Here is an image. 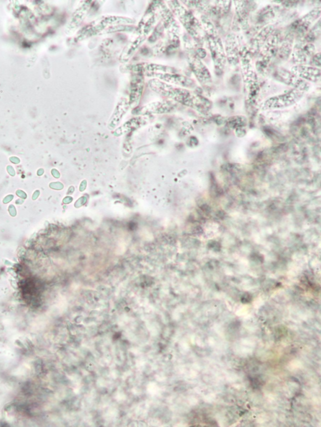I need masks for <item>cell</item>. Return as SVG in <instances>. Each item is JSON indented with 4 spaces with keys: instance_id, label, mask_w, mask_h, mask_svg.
Instances as JSON below:
<instances>
[{
    "instance_id": "cell-1",
    "label": "cell",
    "mask_w": 321,
    "mask_h": 427,
    "mask_svg": "<svg viewBox=\"0 0 321 427\" xmlns=\"http://www.w3.org/2000/svg\"><path fill=\"white\" fill-rule=\"evenodd\" d=\"M149 85L150 87L156 92L160 93L162 95L174 98L180 102L188 103V104H192L194 103L202 102V98L201 97L194 96L186 90L174 88V86L158 80V79H152V80H150Z\"/></svg>"
},
{
    "instance_id": "cell-2",
    "label": "cell",
    "mask_w": 321,
    "mask_h": 427,
    "mask_svg": "<svg viewBox=\"0 0 321 427\" xmlns=\"http://www.w3.org/2000/svg\"><path fill=\"white\" fill-rule=\"evenodd\" d=\"M172 9L187 31L194 39L202 40V29L198 19L194 18L192 13L178 3V1H172Z\"/></svg>"
},
{
    "instance_id": "cell-3",
    "label": "cell",
    "mask_w": 321,
    "mask_h": 427,
    "mask_svg": "<svg viewBox=\"0 0 321 427\" xmlns=\"http://www.w3.org/2000/svg\"><path fill=\"white\" fill-rule=\"evenodd\" d=\"M134 22L130 18H122V17L108 16L107 18H102L98 21V23H92L88 26L82 32H80V39L86 38V37L94 35L100 33L108 26L113 24L118 23H130Z\"/></svg>"
},
{
    "instance_id": "cell-4",
    "label": "cell",
    "mask_w": 321,
    "mask_h": 427,
    "mask_svg": "<svg viewBox=\"0 0 321 427\" xmlns=\"http://www.w3.org/2000/svg\"><path fill=\"white\" fill-rule=\"evenodd\" d=\"M302 91L293 89L285 94L276 96L266 100L264 103L265 108H282L292 105L302 98Z\"/></svg>"
},
{
    "instance_id": "cell-5",
    "label": "cell",
    "mask_w": 321,
    "mask_h": 427,
    "mask_svg": "<svg viewBox=\"0 0 321 427\" xmlns=\"http://www.w3.org/2000/svg\"><path fill=\"white\" fill-rule=\"evenodd\" d=\"M208 40L216 70L222 72L226 62V56L222 41L216 35L208 36Z\"/></svg>"
},
{
    "instance_id": "cell-6",
    "label": "cell",
    "mask_w": 321,
    "mask_h": 427,
    "mask_svg": "<svg viewBox=\"0 0 321 427\" xmlns=\"http://www.w3.org/2000/svg\"><path fill=\"white\" fill-rule=\"evenodd\" d=\"M275 76L281 82L287 84L300 91L308 90L310 86L306 80H302L297 76L294 75L291 71L284 68H279L275 73Z\"/></svg>"
},
{
    "instance_id": "cell-7",
    "label": "cell",
    "mask_w": 321,
    "mask_h": 427,
    "mask_svg": "<svg viewBox=\"0 0 321 427\" xmlns=\"http://www.w3.org/2000/svg\"><path fill=\"white\" fill-rule=\"evenodd\" d=\"M291 72L304 80H308L316 83L320 80V68L313 66L298 65L294 66Z\"/></svg>"
},
{
    "instance_id": "cell-8",
    "label": "cell",
    "mask_w": 321,
    "mask_h": 427,
    "mask_svg": "<svg viewBox=\"0 0 321 427\" xmlns=\"http://www.w3.org/2000/svg\"><path fill=\"white\" fill-rule=\"evenodd\" d=\"M190 60V66H191L192 70L194 71L198 80L204 86L210 85L212 76L208 69L204 66V64L195 56H191Z\"/></svg>"
},
{
    "instance_id": "cell-9",
    "label": "cell",
    "mask_w": 321,
    "mask_h": 427,
    "mask_svg": "<svg viewBox=\"0 0 321 427\" xmlns=\"http://www.w3.org/2000/svg\"><path fill=\"white\" fill-rule=\"evenodd\" d=\"M150 76L160 79V81H164L167 83H174L184 87H192L195 85L194 81L192 79L177 73H155Z\"/></svg>"
},
{
    "instance_id": "cell-10",
    "label": "cell",
    "mask_w": 321,
    "mask_h": 427,
    "mask_svg": "<svg viewBox=\"0 0 321 427\" xmlns=\"http://www.w3.org/2000/svg\"><path fill=\"white\" fill-rule=\"evenodd\" d=\"M320 8L313 9L296 23L294 29L298 32V34L305 33L310 24L318 18H320Z\"/></svg>"
},
{
    "instance_id": "cell-11",
    "label": "cell",
    "mask_w": 321,
    "mask_h": 427,
    "mask_svg": "<svg viewBox=\"0 0 321 427\" xmlns=\"http://www.w3.org/2000/svg\"><path fill=\"white\" fill-rule=\"evenodd\" d=\"M144 88V79L142 73H135L130 84V100L132 102L139 99Z\"/></svg>"
},
{
    "instance_id": "cell-12",
    "label": "cell",
    "mask_w": 321,
    "mask_h": 427,
    "mask_svg": "<svg viewBox=\"0 0 321 427\" xmlns=\"http://www.w3.org/2000/svg\"><path fill=\"white\" fill-rule=\"evenodd\" d=\"M226 50L229 62L236 65L238 61V51L236 36L234 34H229L227 36Z\"/></svg>"
},
{
    "instance_id": "cell-13",
    "label": "cell",
    "mask_w": 321,
    "mask_h": 427,
    "mask_svg": "<svg viewBox=\"0 0 321 427\" xmlns=\"http://www.w3.org/2000/svg\"><path fill=\"white\" fill-rule=\"evenodd\" d=\"M274 29L272 25H269L262 29L260 33L253 39L252 43L251 44L252 50L255 52L259 50V49L265 43L266 39L273 33Z\"/></svg>"
},
{
    "instance_id": "cell-14",
    "label": "cell",
    "mask_w": 321,
    "mask_h": 427,
    "mask_svg": "<svg viewBox=\"0 0 321 427\" xmlns=\"http://www.w3.org/2000/svg\"><path fill=\"white\" fill-rule=\"evenodd\" d=\"M314 51V46L312 44L308 43V45L304 46L302 48L296 51L295 53V60L300 64L305 63L307 61L308 56L313 55Z\"/></svg>"
},
{
    "instance_id": "cell-15",
    "label": "cell",
    "mask_w": 321,
    "mask_h": 427,
    "mask_svg": "<svg viewBox=\"0 0 321 427\" xmlns=\"http://www.w3.org/2000/svg\"><path fill=\"white\" fill-rule=\"evenodd\" d=\"M90 4L88 2H87V3H85L80 7V9L78 10L76 14H75V18H74V26H78L80 25L81 23L84 18V17L87 14L88 9H90Z\"/></svg>"
},
{
    "instance_id": "cell-16",
    "label": "cell",
    "mask_w": 321,
    "mask_h": 427,
    "mask_svg": "<svg viewBox=\"0 0 321 427\" xmlns=\"http://www.w3.org/2000/svg\"><path fill=\"white\" fill-rule=\"evenodd\" d=\"M293 36L292 34L288 36L287 38H286L285 40L283 41L282 45L279 48V55L280 57L287 58L290 53L291 47H292Z\"/></svg>"
},
{
    "instance_id": "cell-17",
    "label": "cell",
    "mask_w": 321,
    "mask_h": 427,
    "mask_svg": "<svg viewBox=\"0 0 321 427\" xmlns=\"http://www.w3.org/2000/svg\"><path fill=\"white\" fill-rule=\"evenodd\" d=\"M320 34V20L318 23L310 29V33L307 34L306 37V40L308 42H312L317 39Z\"/></svg>"
},
{
    "instance_id": "cell-18",
    "label": "cell",
    "mask_w": 321,
    "mask_h": 427,
    "mask_svg": "<svg viewBox=\"0 0 321 427\" xmlns=\"http://www.w3.org/2000/svg\"><path fill=\"white\" fill-rule=\"evenodd\" d=\"M142 41V39L139 38L138 40L135 41L134 43H132V45L130 46L129 48H128V51H126V56H130L132 55L135 50H136L138 46H139L140 43Z\"/></svg>"
},
{
    "instance_id": "cell-19",
    "label": "cell",
    "mask_w": 321,
    "mask_h": 427,
    "mask_svg": "<svg viewBox=\"0 0 321 427\" xmlns=\"http://www.w3.org/2000/svg\"><path fill=\"white\" fill-rule=\"evenodd\" d=\"M312 62L314 65L316 66H318L320 67V53H318L316 54L314 56H313L312 58Z\"/></svg>"
},
{
    "instance_id": "cell-20",
    "label": "cell",
    "mask_w": 321,
    "mask_h": 427,
    "mask_svg": "<svg viewBox=\"0 0 321 427\" xmlns=\"http://www.w3.org/2000/svg\"><path fill=\"white\" fill-rule=\"evenodd\" d=\"M197 53L198 55L200 58H204L206 57V51L204 50V49H199V50L197 51Z\"/></svg>"
}]
</instances>
